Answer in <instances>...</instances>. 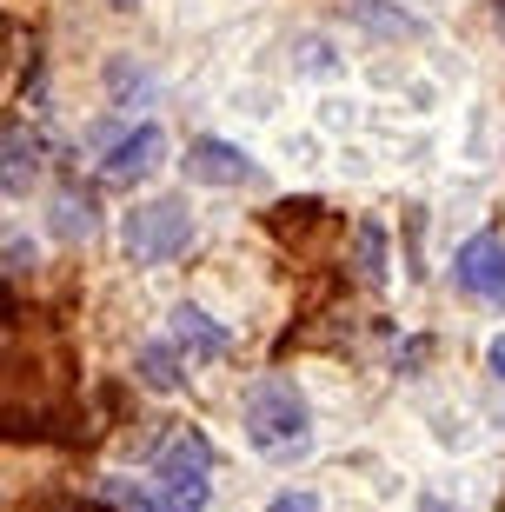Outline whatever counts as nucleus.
<instances>
[{"label": "nucleus", "instance_id": "nucleus-10", "mask_svg": "<svg viewBox=\"0 0 505 512\" xmlns=\"http://www.w3.org/2000/svg\"><path fill=\"white\" fill-rule=\"evenodd\" d=\"M346 14H353L359 27H373L379 40H412L419 34V20H412L406 7H386V0H346Z\"/></svg>", "mask_w": 505, "mask_h": 512}, {"label": "nucleus", "instance_id": "nucleus-15", "mask_svg": "<svg viewBox=\"0 0 505 512\" xmlns=\"http://www.w3.org/2000/svg\"><path fill=\"white\" fill-rule=\"evenodd\" d=\"M492 27H499V34H505V0H492Z\"/></svg>", "mask_w": 505, "mask_h": 512}, {"label": "nucleus", "instance_id": "nucleus-1", "mask_svg": "<svg viewBox=\"0 0 505 512\" xmlns=\"http://www.w3.org/2000/svg\"><path fill=\"white\" fill-rule=\"evenodd\" d=\"M213 459H206L200 433H173L160 453H153V486H127L133 512H206V493H213Z\"/></svg>", "mask_w": 505, "mask_h": 512}, {"label": "nucleus", "instance_id": "nucleus-8", "mask_svg": "<svg viewBox=\"0 0 505 512\" xmlns=\"http://www.w3.org/2000/svg\"><path fill=\"white\" fill-rule=\"evenodd\" d=\"M167 340L180 346V360H226V353H233V333H226L213 313H200V306H173Z\"/></svg>", "mask_w": 505, "mask_h": 512}, {"label": "nucleus", "instance_id": "nucleus-11", "mask_svg": "<svg viewBox=\"0 0 505 512\" xmlns=\"http://www.w3.org/2000/svg\"><path fill=\"white\" fill-rule=\"evenodd\" d=\"M54 233H60V240H87V233H94V207H87V193H60Z\"/></svg>", "mask_w": 505, "mask_h": 512}, {"label": "nucleus", "instance_id": "nucleus-3", "mask_svg": "<svg viewBox=\"0 0 505 512\" xmlns=\"http://www.w3.org/2000/svg\"><path fill=\"white\" fill-rule=\"evenodd\" d=\"M120 240H127V253L140 266H167L193 247V213L180 207V200H140V207H127V220H120Z\"/></svg>", "mask_w": 505, "mask_h": 512}, {"label": "nucleus", "instance_id": "nucleus-13", "mask_svg": "<svg viewBox=\"0 0 505 512\" xmlns=\"http://www.w3.org/2000/svg\"><path fill=\"white\" fill-rule=\"evenodd\" d=\"M266 512H319V499L306 493V486H286V493H273V506Z\"/></svg>", "mask_w": 505, "mask_h": 512}, {"label": "nucleus", "instance_id": "nucleus-7", "mask_svg": "<svg viewBox=\"0 0 505 512\" xmlns=\"http://www.w3.org/2000/svg\"><path fill=\"white\" fill-rule=\"evenodd\" d=\"M34 180H40V140H34V127L0 120V200H20Z\"/></svg>", "mask_w": 505, "mask_h": 512}, {"label": "nucleus", "instance_id": "nucleus-14", "mask_svg": "<svg viewBox=\"0 0 505 512\" xmlns=\"http://www.w3.org/2000/svg\"><path fill=\"white\" fill-rule=\"evenodd\" d=\"M486 366H492V380H505V333L486 346Z\"/></svg>", "mask_w": 505, "mask_h": 512}, {"label": "nucleus", "instance_id": "nucleus-9", "mask_svg": "<svg viewBox=\"0 0 505 512\" xmlns=\"http://www.w3.org/2000/svg\"><path fill=\"white\" fill-rule=\"evenodd\" d=\"M133 373H140V386L147 393H180V380H187V360H180V346H140V360H133Z\"/></svg>", "mask_w": 505, "mask_h": 512}, {"label": "nucleus", "instance_id": "nucleus-16", "mask_svg": "<svg viewBox=\"0 0 505 512\" xmlns=\"http://www.w3.org/2000/svg\"><path fill=\"white\" fill-rule=\"evenodd\" d=\"M120 7H127V0H120Z\"/></svg>", "mask_w": 505, "mask_h": 512}, {"label": "nucleus", "instance_id": "nucleus-4", "mask_svg": "<svg viewBox=\"0 0 505 512\" xmlns=\"http://www.w3.org/2000/svg\"><path fill=\"white\" fill-rule=\"evenodd\" d=\"M452 286L486 306H505V240L499 233H472L466 247L452 253Z\"/></svg>", "mask_w": 505, "mask_h": 512}, {"label": "nucleus", "instance_id": "nucleus-2", "mask_svg": "<svg viewBox=\"0 0 505 512\" xmlns=\"http://www.w3.org/2000/svg\"><path fill=\"white\" fill-rule=\"evenodd\" d=\"M240 419H246V439H253L260 453H286V446H300V439H306L313 406H306V393L286 380V373H273V380H260L253 393H246Z\"/></svg>", "mask_w": 505, "mask_h": 512}, {"label": "nucleus", "instance_id": "nucleus-6", "mask_svg": "<svg viewBox=\"0 0 505 512\" xmlns=\"http://www.w3.org/2000/svg\"><path fill=\"white\" fill-rule=\"evenodd\" d=\"M160 167H167V133L153 127V120H147V127H133L127 140L100 160V173H107L113 187H133V180H147V173H160Z\"/></svg>", "mask_w": 505, "mask_h": 512}, {"label": "nucleus", "instance_id": "nucleus-12", "mask_svg": "<svg viewBox=\"0 0 505 512\" xmlns=\"http://www.w3.org/2000/svg\"><path fill=\"white\" fill-rule=\"evenodd\" d=\"M359 273H366V280L386 273V233L379 227H359Z\"/></svg>", "mask_w": 505, "mask_h": 512}, {"label": "nucleus", "instance_id": "nucleus-5", "mask_svg": "<svg viewBox=\"0 0 505 512\" xmlns=\"http://www.w3.org/2000/svg\"><path fill=\"white\" fill-rule=\"evenodd\" d=\"M180 173H187L193 187H260V167L246 160V147L233 140H193L180 153Z\"/></svg>", "mask_w": 505, "mask_h": 512}]
</instances>
